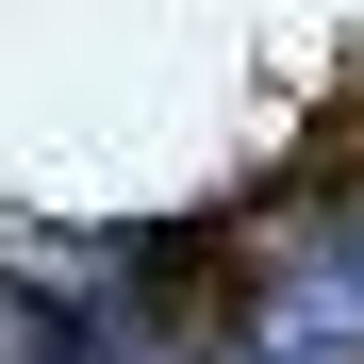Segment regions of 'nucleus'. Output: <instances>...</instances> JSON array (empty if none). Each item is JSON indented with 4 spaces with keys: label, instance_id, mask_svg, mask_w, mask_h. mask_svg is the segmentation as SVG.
<instances>
[{
    "label": "nucleus",
    "instance_id": "f257e3e1",
    "mask_svg": "<svg viewBox=\"0 0 364 364\" xmlns=\"http://www.w3.org/2000/svg\"><path fill=\"white\" fill-rule=\"evenodd\" d=\"M249 364H364V265H298V282H265Z\"/></svg>",
    "mask_w": 364,
    "mask_h": 364
}]
</instances>
